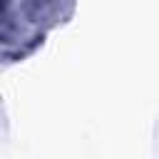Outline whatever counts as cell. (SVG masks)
<instances>
[{"label": "cell", "instance_id": "cell-1", "mask_svg": "<svg viewBox=\"0 0 159 159\" xmlns=\"http://www.w3.org/2000/svg\"><path fill=\"white\" fill-rule=\"evenodd\" d=\"M77 0H5L2 55L7 62L27 57L45 35L75 12Z\"/></svg>", "mask_w": 159, "mask_h": 159}]
</instances>
